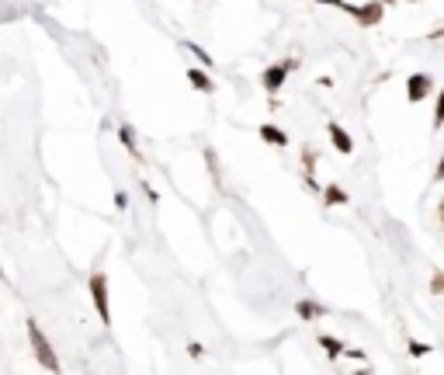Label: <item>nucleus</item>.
<instances>
[{"mask_svg": "<svg viewBox=\"0 0 444 375\" xmlns=\"http://www.w3.org/2000/svg\"><path fill=\"white\" fill-rule=\"evenodd\" d=\"M118 139H122V146H125L136 160H143V153H139V146H136V136H132V125H122V129H118Z\"/></svg>", "mask_w": 444, "mask_h": 375, "instance_id": "9b49d317", "label": "nucleus"}, {"mask_svg": "<svg viewBox=\"0 0 444 375\" xmlns=\"http://www.w3.org/2000/svg\"><path fill=\"white\" fill-rule=\"evenodd\" d=\"M434 129H444V91L438 94V104H434Z\"/></svg>", "mask_w": 444, "mask_h": 375, "instance_id": "ddd939ff", "label": "nucleus"}, {"mask_svg": "<svg viewBox=\"0 0 444 375\" xmlns=\"http://www.w3.org/2000/svg\"><path fill=\"white\" fill-rule=\"evenodd\" d=\"M434 181H444V157L438 160V171H434Z\"/></svg>", "mask_w": 444, "mask_h": 375, "instance_id": "6ab92c4d", "label": "nucleus"}, {"mask_svg": "<svg viewBox=\"0 0 444 375\" xmlns=\"http://www.w3.org/2000/svg\"><path fill=\"white\" fill-rule=\"evenodd\" d=\"M327 132H330V143L337 146V153H344V157H351V153H355V139L348 136V129H344V125L330 122V129H327Z\"/></svg>", "mask_w": 444, "mask_h": 375, "instance_id": "423d86ee", "label": "nucleus"}, {"mask_svg": "<svg viewBox=\"0 0 444 375\" xmlns=\"http://www.w3.org/2000/svg\"><path fill=\"white\" fill-rule=\"evenodd\" d=\"M115 205H118V208H125V205H129V194H125V191H118V194H115Z\"/></svg>", "mask_w": 444, "mask_h": 375, "instance_id": "f3484780", "label": "nucleus"}, {"mask_svg": "<svg viewBox=\"0 0 444 375\" xmlns=\"http://www.w3.org/2000/svg\"><path fill=\"white\" fill-rule=\"evenodd\" d=\"M320 344L330 351V358H341V355H344V344H341L337 337H330V334H323V337H320Z\"/></svg>", "mask_w": 444, "mask_h": 375, "instance_id": "f8f14e48", "label": "nucleus"}, {"mask_svg": "<svg viewBox=\"0 0 444 375\" xmlns=\"http://www.w3.org/2000/svg\"><path fill=\"white\" fill-rule=\"evenodd\" d=\"M295 313H299L302 320H316V316H327L330 309L320 306V302H313V299H299V302H295Z\"/></svg>", "mask_w": 444, "mask_h": 375, "instance_id": "0eeeda50", "label": "nucleus"}, {"mask_svg": "<svg viewBox=\"0 0 444 375\" xmlns=\"http://www.w3.org/2000/svg\"><path fill=\"white\" fill-rule=\"evenodd\" d=\"M187 355L191 358H201V344H187Z\"/></svg>", "mask_w": 444, "mask_h": 375, "instance_id": "a211bd4d", "label": "nucleus"}, {"mask_svg": "<svg viewBox=\"0 0 444 375\" xmlns=\"http://www.w3.org/2000/svg\"><path fill=\"white\" fill-rule=\"evenodd\" d=\"M288 70H295V59H285V63H278V66H267L264 77H261L264 91H267V94H278V91H281V84H285Z\"/></svg>", "mask_w": 444, "mask_h": 375, "instance_id": "20e7f679", "label": "nucleus"}, {"mask_svg": "<svg viewBox=\"0 0 444 375\" xmlns=\"http://www.w3.org/2000/svg\"><path fill=\"white\" fill-rule=\"evenodd\" d=\"M184 49H191V52H194V56H198V59H201L205 66H212V56H208V52H205L201 45H194V42H184Z\"/></svg>", "mask_w": 444, "mask_h": 375, "instance_id": "4468645a", "label": "nucleus"}, {"mask_svg": "<svg viewBox=\"0 0 444 375\" xmlns=\"http://www.w3.org/2000/svg\"><path fill=\"white\" fill-rule=\"evenodd\" d=\"M90 299H94V309H97L101 323L111 327V306H108V278H104V271L90 275Z\"/></svg>", "mask_w": 444, "mask_h": 375, "instance_id": "f03ea898", "label": "nucleus"}, {"mask_svg": "<svg viewBox=\"0 0 444 375\" xmlns=\"http://www.w3.org/2000/svg\"><path fill=\"white\" fill-rule=\"evenodd\" d=\"M187 80H191V87H198L201 94H212V91H215V80H212L205 70H194V66H191V70H187Z\"/></svg>", "mask_w": 444, "mask_h": 375, "instance_id": "6e6552de", "label": "nucleus"}, {"mask_svg": "<svg viewBox=\"0 0 444 375\" xmlns=\"http://www.w3.org/2000/svg\"><path fill=\"white\" fill-rule=\"evenodd\" d=\"M344 10L355 17L357 24H378V21H382V14H385L382 0H371V3H364V7H355V3H348V0H344Z\"/></svg>", "mask_w": 444, "mask_h": 375, "instance_id": "7ed1b4c3", "label": "nucleus"}, {"mask_svg": "<svg viewBox=\"0 0 444 375\" xmlns=\"http://www.w3.org/2000/svg\"><path fill=\"white\" fill-rule=\"evenodd\" d=\"M261 139H264V143H271V146H285V143H288V136H285L278 125H271V122H267V125H261Z\"/></svg>", "mask_w": 444, "mask_h": 375, "instance_id": "1a4fd4ad", "label": "nucleus"}, {"mask_svg": "<svg viewBox=\"0 0 444 375\" xmlns=\"http://www.w3.org/2000/svg\"><path fill=\"white\" fill-rule=\"evenodd\" d=\"M28 341H31V351H35V358H38L42 369H49V372H59L63 369L59 358H56V351H52V344H49V337L42 334V327L35 320H28Z\"/></svg>", "mask_w": 444, "mask_h": 375, "instance_id": "f257e3e1", "label": "nucleus"}, {"mask_svg": "<svg viewBox=\"0 0 444 375\" xmlns=\"http://www.w3.org/2000/svg\"><path fill=\"white\" fill-rule=\"evenodd\" d=\"M323 201H327V205H348V201H351V194H348L344 188L330 185V188H323Z\"/></svg>", "mask_w": 444, "mask_h": 375, "instance_id": "9d476101", "label": "nucleus"}, {"mask_svg": "<svg viewBox=\"0 0 444 375\" xmlns=\"http://www.w3.org/2000/svg\"><path fill=\"white\" fill-rule=\"evenodd\" d=\"M410 355H413V358H424V355H431V344H417V341H410Z\"/></svg>", "mask_w": 444, "mask_h": 375, "instance_id": "2eb2a0df", "label": "nucleus"}, {"mask_svg": "<svg viewBox=\"0 0 444 375\" xmlns=\"http://www.w3.org/2000/svg\"><path fill=\"white\" fill-rule=\"evenodd\" d=\"M316 3H334V7H344V0H316Z\"/></svg>", "mask_w": 444, "mask_h": 375, "instance_id": "aec40b11", "label": "nucleus"}, {"mask_svg": "<svg viewBox=\"0 0 444 375\" xmlns=\"http://www.w3.org/2000/svg\"><path fill=\"white\" fill-rule=\"evenodd\" d=\"M431 292H434V295H441V292H444V271H438V275H434V281H431Z\"/></svg>", "mask_w": 444, "mask_h": 375, "instance_id": "dca6fc26", "label": "nucleus"}, {"mask_svg": "<svg viewBox=\"0 0 444 375\" xmlns=\"http://www.w3.org/2000/svg\"><path fill=\"white\" fill-rule=\"evenodd\" d=\"M431 87H434V80H431L427 73H413V77L406 80V97H410L413 104H420V101L431 94Z\"/></svg>", "mask_w": 444, "mask_h": 375, "instance_id": "39448f33", "label": "nucleus"}, {"mask_svg": "<svg viewBox=\"0 0 444 375\" xmlns=\"http://www.w3.org/2000/svg\"><path fill=\"white\" fill-rule=\"evenodd\" d=\"M438 212H441V222H444V201H441V205H438Z\"/></svg>", "mask_w": 444, "mask_h": 375, "instance_id": "412c9836", "label": "nucleus"}]
</instances>
